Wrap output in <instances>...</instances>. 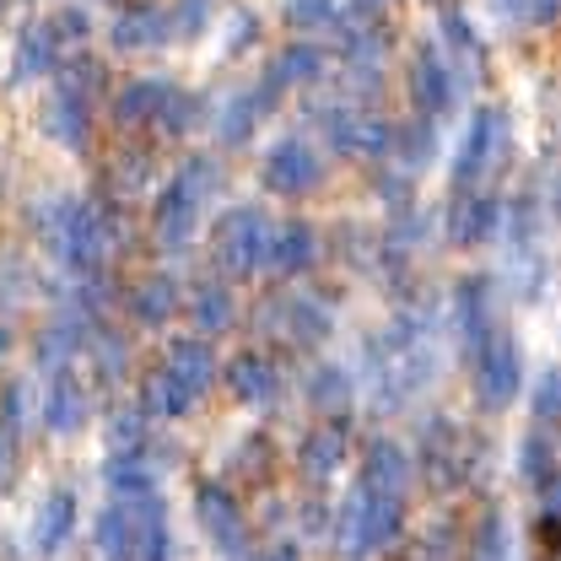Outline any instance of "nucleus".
Returning a JSON list of instances; mask_svg holds the SVG:
<instances>
[{
    "label": "nucleus",
    "instance_id": "obj_31",
    "mask_svg": "<svg viewBox=\"0 0 561 561\" xmlns=\"http://www.w3.org/2000/svg\"><path fill=\"white\" fill-rule=\"evenodd\" d=\"M280 11H286V22L291 27H302V33H335V22H341V11H335V0H280Z\"/></svg>",
    "mask_w": 561,
    "mask_h": 561
},
{
    "label": "nucleus",
    "instance_id": "obj_22",
    "mask_svg": "<svg viewBox=\"0 0 561 561\" xmlns=\"http://www.w3.org/2000/svg\"><path fill=\"white\" fill-rule=\"evenodd\" d=\"M66 60V49H60V38H55V27L38 16V22H27L22 33H16V44H11V76L16 81H38V76H55Z\"/></svg>",
    "mask_w": 561,
    "mask_h": 561
},
{
    "label": "nucleus",
    "instance_id": "obj_16",
    "mask_svg": "<svg viewBox=\"0 0 561 561\" xmlns=\"http://www.w3.org/2000/svg\"><path fill=\"white\" fill-rule=\"evenodd\" d=\"M162 367H168L195 400H206L210 389H216V378H221V362H216V351H210L206 335H179V341H168V346H162Z\"/></svg>",
    "mask_w": 561,
    "mask_h": 561
},
{
    "label": "nucleus",
    "instance_id": "obj_26",
    "mask_svg": "<svg viewBox=\"0 0 561 561\" xmlns=\"http://www.w3.org/2000/svg\"><path fill=\"white\" fill-rule=\"evenodd\" d=\"M341 66L356 87L383 81V38L373 27H341Z\"/></svg>",
    "mask_w": 561,
    "mask_h": 561
},
{
    "label": "nucleus",
    "instance_id": "obj_28",
    "mask_svg": "<svg viewBox=\"0 0 561 561\" xmlns=\"http://www.w3.org/2000/svg\"><path fill=\"white\" fill-rule=\"evenodd\" d=\"M351 400H356V378H351V367H341V362H319V367H308V405H313V411L335 416V411H346Z\"/></svg>",
    "mask_w": 561,
    "mask_h": 561
},
{
    "label": "nucleus",
    "instance_id": "obj_39",
    "mask_svg": "<svg viewBox=\"0 0 561 561\" xmlns=\"http://www.w3.org/2000/svg\"><path fill=\"white\" fill-rule=\"evenodd\" d=\"M254 561H302V557H297V546H291V535H286V540H276V546H265Z\"/></svg>",
    "mask_w": 561,
    "mask_h": 561
},
{
    "label": "nucleus",
    "instance_id": "obj_34",
    "mask_svg": "<svg viewBox=\"0 0 561 561\" xmlns=\"http://www.w3.org/2000/svg\"><path fill=\"white\" fill-rule=\"evenodd\" d=\"M173 22H179V38H201L210 27V0H173Z\"/></svg>",
    "mask_w": 561,
    "mask_h": 561
},
{
    "label": "nucleus",
    "instance_id": "obj_30",
    "mask_svg": "<svg viewBox=\"0 0 561 561\" xmlns=\"http://www.w3.org/2000/svg\"><path fill=\"white\" fill-rule=\"evenodd\" d=\"M33 405H38V400H33V378H5V383H0V426H5V432L22 437Z\"/></svg>",
    "mask_w": 561,
    "mask_h": 561
},
{
    "label": "nucleus",
    "instance_id": "obj_8",
    "mask_svg": "<svg viewBox=\"0 0 561 561\" xmlns=\"http://www.w3.org/2000/svg\"><path fill=\"white\" fill-rule=\"evenodd\" d=\"M313 125L330 140V151H341V157H389L394 151V130L383 119L351 108V103H319Z\"/></svg>",
    "mask_w": 561,
    "mask_h": 561
},
{
    "label": "nucleus",
    "instance_id": "obj_21",
    "mask_svg": "<svg viewBox=\"0 0 561 561\" xmlns=\"http://www.w3.org/2000/svg\"><path fill=\"white\" fill-rule=\"evenodd\" d=\"M341 465H346V426H335V416L308 426L302 443H297V470H302L313 486H324V481H335Z\"/></svg>",
    "mask_w": 561,
    "mask_h": 561
},
{
    "label": "nucleus",
    "instance_id": "obj_36",
    "mask_svg": "<svg viewBox=\"0 0 561 561\" xmlns=\"http://www.w3.org/2000/svg\"><path fill=\"white\" fill-rule=\"evenodd\" d=\"M265 454H271V443H265V437H243V443H238V470H249V476L260 481V476L271 470V459H265Z\"/></svg>",
    "mask_w": 561,
    "mask_h": 561
},
{
    "label": "nucleus",
    "instance_id": "obj_29",
    "mask_svg": "<svg viewBox=\"0 0 561 561\" xmlns=\"http://www.w3.org/2000/svg\"><path fill=\"white\" fill-rule=\"evenodd\" d=\"M362 486H378V491H411V459L394 448V443H373L362 454Z\"/></svg>",
    "mask_w": 561,
    "mask_h": 561
},
{
    "label": "nucleus",
    "instance_id": "obj_5",
    "mask_svg": "<svg viewBox=\"0 0 561 561\" xmlns=\"http://www.w3.org/2000/svg\"><path fill=\"white\" fill-rule=\"evenodd\" d=\"M271 238H276V221L260 206H227L210 227V254L232 280H249L271 265Z\"/></svg>",
    "mask_w": 561,
    "mask_h": 561
},
{
    "label": "nucleus",
    "instance_id": "obj_13",
    "mask_svg": "<svg viewBox=\"0 0 561 561\" xmlns=\"http://www.w3.org/2000/svg\"><path fill=\"white\" fill-rule=\"evenodd\" d=\"M103 486L119 502H146V496H162V470L151 459V443H119L108 448L103 459Z\"/></svg>",
    "mask_w": 561,
    "mask_h": 561
},
{
    "label": "nucleus",
    "instance_id": "obj_7",
    "mask_svg": "<svg viewBox=\"0 0 561 561\" xmlns=\"http://www.w3.org/2000/svg\"><path fill=\"white\" fill-rule=\"evenodd\" d=\"M260 324H265V335L280 341L286 351H313V346H324V341H330L335 313H330L313 291L291 286V291H280V297H271V302L260 308Z\"/></svg>",
    "mask_w": 561,
    "mask_h": 561
},
{
    "label": "nucleus",
    "instance_id": "obj_19",
    "mask_svg": "<svg viewBox=\"0 0 561 561\" xmlns=\"http://www.w3.org/2000/svg\"><path fill=\"white\" fill-rule=\"evenodd\" d=\"M184 302H190V291L179 286V276H168V271H151V276H140L136 286H130V319L146 324V330L173 324V319L184 313Z\"/></svg>",
    "mask_w": 561,
    "mask_h": 561
},
{
    "label": "nucleus",
    "instance_id": "obj_33",
    "mask_svg": "<svg viewBox=\"0 0 561 561\" xmlns=\"http://www.w3.org/2000/svg\"><path fill=\"white\" fill-rule=\"evenodd\" d=\"M486 227H491L486 201H470V206L454 210V238H459V243H481V238H486Z\"/></svg>",
    "mask_w": 561,
    "mask_h": 561
},
{
    "label": "nucleus",
    "instance_id": "obj_2",
    "mask_svg": "<svg viewBox=\"0 0 561 561\" xmlns=\"http://www.w3.org/2000/svg\"><path fill=\"white\" fill-rule=\"evenodd\" d=\"M221 190V162L216 157H190L168 173V184L157 190L151 201V238L168 249V254H184L201 227H206V206L210 195Z\"/></svg>",
    "mask_w": 561,
    "mask_h": 561
},
{
    "label": "nucleus",
    "instance_id": "obj_15",
    "mask_svg": "<svg viewBox=\"0 0 561 561\" xmlns=\"http://www.w3.org/2000/svg\"><path fill=\"white\" fill-rule=\"evenodd\" d=\"M221 383H227L232 400L249 405V411H265V405L280 400V367L265 351H238V356L221 367Z\"/></svg>",
    "mask_w": 561,
    "mask_h": 561
},
{
    "label": "nucleus",
    "instance_id": "obj_10",
    "mask_svg": "<svg viewBox=\"0 0 561 561\" xmlns=\"http://www.w3.org/2000/svg\"><path fill=\"white\" fill-rule=\"evenodd\" d=\"M195 518H201V535L210 540L216 557L232 561L249 551V513L221 481H201L195 486Z\"/></svg>",
    "mask_w": 561,
    "mask_h": 561
},
{
    "label": "nucleus",
    "instance_id": "obj_37",
    "mask_svg": "<svg viewBox=\"0 0 561 561\" xmlns=\"http://www.w3.org/2000/svg\"><path fill=\"white\" fill-rule=\"evenodd\" d=\"M540 411H546V416H561V373H546V383H540Z\"/></svg>",
    "mask_w": 561,
    "mask_h": 561
},
{
    "label": "nucleus",
    "instance_id": "obj_1",
    "mask_svg": "<svg viewBox=\"0 0 561 561\" xmlns=\"http://www.w3.org/2000/svg\"><path fill=\"white\" fill-rule=\"evenodd\" d=\"M33 227L44 238V249L60 260L70 280H103L114 260V221L98 201L81 195H44L33 206Z\"/></svg>",
    "mask_w": 561,
    "mask_h": 561
},
{
    "label": "nucleus",
    "instance_id": "obj_40",
    "mask_svg": "<svg viewBox=\"0 0 561 561\" xmlns=\"http://www.w3.org/2000/svg\"><path fill=\"white\" fill-rule=\"evenodd\" d=\"M351 5H356V11H362V16H373V11H383V5H389V0H351Z\"/></svg>",
    "mask_w": 561,
    "mask_h": 561
},
{
    "label": "nucleus",
    "instance_id": "obj_20",
    "mask_svg": "<svg viewBox=\"0 0 561 561\" xmlns=\"http://www.w3.org/2000/svg\"><path fill=\"white\" fill-rule=\"evenodd\" d=\"M271 103H280L276 92L265 87V81H254V87H243V92H232L210 119H216V136L227 140V146H243V140L254 136L260 125H265V114H271Z\"/></svg>",
    "mask_w": 561,
    "mask_h": 561
},
{
    "label": "nucleus",
    "instance_id": "obj_42",
    "mask_svg": "<svg viewBox=\"0 0 561 561\" xmlns=\"http://www.w3.org/2000/svg\"><path fill=\"white\" fill-rule=\"evenodd\" d=\"M0 11H5V0H0Z\"/></svg>",
    "mask_w": 561,
    "mask_h": 561
},
{
    "label": "nucleus",
    "instance_id": "obj_35",
    "mask_svg": "<svg viewBox=\"0 0 561 561\" xmlns=\"http://www.w3.org/2000/svg\"><path fill=\"white\" fill-rule=\"evenodd\" d=\"M16 476H22V454H16V432H5L0 426V496L16 486Z\"/></svg>",
    "mask_w": 561,
    "mask_h": 561
},
{
    "label": "nucleus",
    "instance_id": "obj_6",
    "mask_svg": "<svg viewBox=\"0 0 561 561\" xmlns=\"http://www.w3.org/2000/svg\"><path fill=\"white\" fill-rule=\"evenodd\" d=\"M92 92H98V70L87 60H81V76L66 70L55 81V92L38 108V125H44V136L55 146H66V151H87L92 146Z\"/></svg>",
    "mask_w": 561,
    "mask_h": 561
},
{
    "label": "nucleus",
    "instance_id": "obj_17",
    "mask_svg": "<svg viewBox=\"0 0 561 561\" xmlns=\"http://www.w3.org/2000/svg\"><path fill=\"white\" fill-rule=\"evenodd\" d=\"M324 70H330V55H324L313 38H297V44H286V49H276V55H271V66H265V76H260V81H265L276 98H286V92L313 87Z\"/></svg>",
    "mask_w": 561,
    "mask_h": 561
},
{
    "label": "nucleus",
    "instance_id": "obj_4",
    "mask_svg": "<svg viewBox=\"0 0 561 561\" xmlns=\"http://www.w3.org/2000/svg\"><path fill=\"white\" fill-rule=\"evenodd\" d=\"M201 98L162 81V76H136L114 92V125L125 130H162V136H190L201 125Z\"/></svg>",
    "mask_w": 561,
    "mask_h": 561
},
{
    "label": "nucleus",
    "instance_id": "obj_3",
    "mask_svg": "<svg viewBox=\"0 0 561 561\" xmlns=\"http://www.w3.org/2000/svg\"><path fill=\"white\" fill-rule=\"evenodd\" d=\"M405 529V496L400 491H378V486H356L335 502L330 513V540L346 551V557H367V551H383L394 546Z\"/></svg>",
    "mask_w": 561,
    "mask_h": 561
},
{
    "label": "nucleus",
    "instance_id": "obj_14",
    "mask_svg": "<svg viewBox=\"0 0 561 561\" xmlns=\"http://www.w3.org/2000/svg\"><path fill=\"white\" fill-rule=\"evenodd\" d=\"M76 518H81V502L76 486H55L44 491V502L33 507V524H27V540H33V557H60L70 540H76Z\"/></svg>",
    "mask_w": 561,
    "mask_h": 561
},
{
    "label": "nucleus",
    "instance_id": "obj_23",
    "mask_svg": "<svg viewBox=\"0 0 561 561\" xmlns=\"http://www.w3.org/2000/svg\"><path fill=\"white\" fill-rule=\"evenodd\" d=\"M184 313H190V324H195V335H221V330H232L238 324V297H232V286L227 280H195L190 286V302H184Z\"/></svg>",
    "mask_w": 561,
    "mask_h": 561
},
{
    "label": "nucleus",
    "instance_id": "obj_32",
    "mask_svg": "<svg viewBox=\"0 0 561 561\" xmlns=\"http://www.w3.org/2000/svg\"><path fill=\"white\" fill-rule=\"evenodd\" d=\"M44 22L55 27V38H60V49H66V55L70 49H81V44L92 38V16H87L81 5H60V11H49Z\"/></svg>",
    "mask_w": 561,
    "mask_h": 561
},
{
    "label": "nucleus",
    "instance_id": "obj_25",
    "mask_svg": "<svg viewBox=\"0 0 561 561\" xmlns=\"http://www.w3.org/2000/svg\"><path fill=\"white\" fill-rule=\"evenodd\" d=\"M502 140H507L502 114H496V108H481L476 125H470V136H465V151H459V179H481L491 162H496V146H502Z\"/></svg>",
    "mask_w": 561,
    "mask_h": 561
},
{
    "label": "nucleus",
    "instance_id": "obj_18",
    "mask_svg": "<svg viewBox=\"0 0 561 561\" xmlns=\"http://www.w3.org/2000/svg\"><path fill=\"white\" fill-rule=\"evenodd\" d=\"M313 265H319V227H313V221H302V216L276 221L271 265H265V271H276L280 280H297V276H308Z\"/></svg>",
    "mask_w": 561,
    "mask_h": 561
},
{
    "label": "nucleus",
    "instance_id": "obj_12",
    "mask_svg": "<svg viewBox=\"0 0 561 561\" xmlns=\"http://www.w3.org/2000/svg\"><path fill=\"white\" fill-rule=\"evenodd\" d=\"M38 421L55 432V437H70L92 421V389L76 367H60V373H44V389H38Z\"/></svg>",
    "mask_w": 561,
    "mask_h": 561
},
{
    "label": "nucleus",
    "instance_id": "obj_41",
    "mask_svg": "<svg viewBox=\"0 0 561 561\" xmlns=\"http://www.w3.org/2000/svg\"><path fill=\"white\" fill-rule=\"evenodd\" d=\"M11 346H16V335H11V330H5V324H0V362H5V356H11Z\"/></svg>",
    "mask_w": 561,
    "mask_h": 561
},
{
    "label": "nucleus",
    "instance_id": "obj_11",
    "mask_svg": "<svg viewBox=\"0 0 561 561\" xmlns=\"http://www.w3.org/2000/svg\"><path fill=\"white\" fill-rule=\"evenodd\" d=\"M173 38H179V22H173V5H162V0H125L108 27V44L119 55H151Z\"/></svg>",
    "mask_w": 561,
    "mask_h": 561
},
{
    "label": "nucleus",
    "instance_id": "obj_27",
    "mask_svg": "<svg viewBox=\"0 0 561 561\" xmlns=\"http://www.w3.org/2000/svg\"><path fill=\"white\" fill-rule=\"evenodd\" d=\"M411 98H416L421 114H443L454 103V81H448V66L437 60V49H421L416 66H411Z\"/></svg>",
    "mask_w": 561,
    "mask_h": 561
},
{
    "label": "nucleus",
    "instance_id": "obj_38",
    "mask_svg": "<svg viewBox=\"0 0 561 561\" xmlns=\"http://www.w3.org/2000/svg\"><path fill=\"white\" fill-rule=\"evenodd\" d=\"M518 16H529V22H546V16H557V0H507Z\"/></svg>",
    "mask_w": 561,
    "mask_h": 561
},
{
    "label": "nucleus",
    "instance_id": "obj_24",
    "mask_svg": "<svg viewBox=\"0 0 561 561\" xmlns=\"http://www.w3.org/2000/svg\"><path fill=\"white\" fill-rule=\"evenodd\" d=\"M136 405L151 421H184V416H195V405H201V400H195V394H190V389H184L162 362H157V367H146V378H140V400Z\"/></svg>",
    "mask_w": 561,
    "mask_h": 561
},
{
    "label": "nucleus",
    "instance_id": "obj_9",
    "mask_svg": "<svg viewBox=\"0 0 561 561\" xmlns=\"http://www.w3.org/2000/svg\"><path fill=\"white\" fill-rule=\"evenodd\" d=\"M260 184H265L271 195H286V201L313 195V190L324 184V157L302 136H276L271 151L260 157Z\"/></svg>",
    "mask_w": 561,
    "mask_h": 561
}]
</instances>
